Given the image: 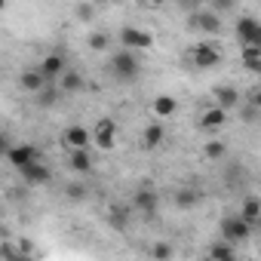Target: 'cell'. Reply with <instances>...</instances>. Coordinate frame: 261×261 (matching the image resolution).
Masks as SVG:
<instances>
[{"label":"cell","instance_id":"obj_1","mask_svg":"<svg viewBox=\"0 0 261 261\" xmlns=\"http://www.w3.org/2000/svg\"><path fill=\"white\" fill-rule=\"evenodd\" d=\"M108 71H111V77H114L117 83H136V80L142 77V62H139V56L129 49V46H123L120 53L111 56Z\"/></svg>","mask_w":261,"mask_h":261},{"label":"cell","instance_id":"obj_2","mask_svg":"<svg viewBox=\"0 0 261 261\" xmlns=\"http://www.w3.org/2000/svg\"><path fill=\"white\" fill-rule=\"evenodd\" d=\"M188 31H200V34H221V13H215L212 7L209 10H197V13H188V22H185Z\"/></svg>","mask_w":261,"mask_h":261},{"label":"cell","instance_id":"obj_3","mask_svg":"<svg viewBox=\"0 0 261 261\" xmlns=\"http://www.w3.org/2000/svg\"><path fill=\"white\" fill-rule=\"evenodd\" d=\"M133 209H136L142 218H157V212H160V194L154 191L151 181H145V185L136 188V194H133Z\"/></svg>","mask_w":261,"mask_h":261},{"label":"cell","instance_id":"obj_4","mask_svg":"<svg viewBox=\"0 0 261 261\" xmlns=\"http://www.w3.org/2000/svg\"><path fill=\"white\" fill-rule=\"evenodd\" d=\"M252 233H255V224L246 221L243 215H227V218H221V224H218V237H224V240H230V243H246Z\"/></svg>","mask_w":261,"mask_h":261},{"label":"cell","instance_id":"obj_5","mask_svg":"<svg viewBox=\"0 0 261 261\" xmlns=\"http://www.w3.org/2000/svg\"><path fill=\"white\" fill-rule=\"evenodd\" d=\"M191 65L194 68H200V71H209V68H218L221 62H224V56H221V49H215L212 43H197L194 49H191Z\"/></svg>","mask_w":261,"mask_h":261},{"label":"cell","instance_id":"obj_6","mask_svg":"<svg viewBox=\"0 0 261 261\" xmlns=\"http://www.w3.org/2000/svg\"><path fill=\"white\" fill-rule=\"evenodd\" d=\"M233 31H237L240 46H261V22L255 16H240Z\"/></svg>","mask_w":261,"mask_h":261},{"label":"cell","instance_id":"obj_7","mask_svg":"<svg viewBox=\"0 0 261 261\" xmlns=\"http://www.w3.org/2000/svg\"><path fill=\"white\" fill-rule=\"evenodd\" d=\"M120 43L129 46V49H151V46H154V34L145 31V28L126 25V28H120Z\"/></svg>","mask_w":261,"mask_h":261},{"label":"cell","instance_id":"obj_8","mask_svg":"<svg viewBox=\"0 0 261 261\" xmlns=\"http://www.w3.org/2000/svg\"><path fill=\"white\" fill-rule=\"evenodd\" d=\"M37 160H40V151L34 145H13V148H7V163L13 169H25V166L37 163Z\"/></svg>","mask_w":261,"mask_h":261},{"label":"cell","instance_id":"obj_9","mask_svg":"<svg viewBox=\"0 0 261 261\" xmlns=\"http://www.w3.org/2000/svg\"><path fill=\"white\" fill-rule=\"evenodd\" d=\"M92 142H95L101 151H111V148L117 145V126H114L111 117H105V120L95 123V129H92Z\"/></svg>","mask_w":261,"mask_h":261},{"label":"cell","instance_id":"obj_10","mask_svg":"<svg viewBox=\"0 0 261 261\" xmlns=\"http://www.w3.org/2000/svg\"><path fill=\"white\" fill-rule=\"evenodd\" d=\"M19 175L25 178V185H31V188H40V185H49L53 181V169L46 166V163H31V166H25V169H19Z\"/></svg>","mask_w":261,"mask_h":261},{"label":"cell","instance_id":"obj_11","mask_svg":"<svg viewBox=\"0 0 261 261\" xmlns=\"http://www.w3.org/2000/svg\"><path fill=\"white\" fill-rule=\"evenodd\" d=\"M89 142H92V133H89V129H83V126H68L65 133H62V145H65L68 151L89 148Z\"/></svg>","mask_w":261,"mask_h":261},{"label":"cell","instance_id":"obj_12","mask_svg":"<svg viewBox=\"0 0 261 261\" xmlns=\"http://www.w3.org/2000/svg\"><path fill=\"white\" fill-rule=\"evenodd\" d=\"M133 212H136V209H129V206H120V203H111V206H108V224H111L117 233H123V230H129V221H133Z\"/></svg>","mask_w":261,"mask_h":261},{"label":"cell","instance_id":"obj_13","mask_svg":"<svg viewBox=\"0 0 261 261\" xmlns=\"http://www.w3.org/2000/svg\"><path fill=\"white\" fill-rule=\"evenodd\" d=\"M37 68L46 74V80H49V83H53V80H59V77L68 71V65H65V56H59V53H49V56H43Z\"/></svg>","mask_w":261,"mask_h":261},{"label":"cell","instance_id":"obj_14","mask_svg":"<svg viewBox=\"0 0 261 261\" xmlns=\"http://www.w3.org/2000/svg\"><path fill=\"white\" fill-rule=\"evenodd\" d=\"M46 83H49V80H46V74H43L40 68H28V71L19 74V86H22L25 92H31V95H37Z\"/></svg>","mask_w":261,"mask_h":261},{"label":"cell","instance_id":"obj_15","mask_svg":"<svg viewBox=\"0 0 261 261\" xmlns=\"http://www.w3.org/2000/svg\"><path fill=\"white\" fill-rule=\"evenodd\" d=\"M212 95H215V105H221L224 111L240 108V89H237V86H230V83H218V86L212 89Z\"/></svg>","mask_w":261,"mask_h":261},{"label":"cell","instance_id":"obj_16","mask_svg":"<svg viewBox=\"0 0 261 261\" xmlns=\"http://www.w3.org/2000/svg\"><path fill=\"white\" fill-rule=\"evenodd\" d=\"M175 206L178 209H197L200 206V200H203V194H200V188H194V185H181V188H175Z\"/></svg>","mask_w":261,"mask_h":261},{"label":"cell","instance_id":"obj_17","mask_svg":"<svg viewBox=\"0 0 261 261\" xmlns=\"http://www.w3.org/2000/svg\"><path fill=\"white\" fill-rule=\"evenodd\" d=\"M224 123H227V111H224L221 105L206 108L203 117H200V129H206V133H212V129H221Z\"/></svg>","mask_w":261,"mask_h":261},{"label":"cell","instance_id":"obj_18","mask_svg":"<svg viewBox=\"0 0 261 261\" xmlns=\"http://www.w3.org/2000/svg\"><path fill=\"white\" fill-rule=\"evenodd\" d=\"M163 139H166V129H163V123H148V126L142 129V148H145V151H154V148H160V145H163Z\"/></svg>","mask_w":261,"mask_h":261},{"label":"cell","instance_id":"obj_19","mask_svg":"<svg viewBox=\"0 0 261 261\" xmlns=\"http://www.w3.org/2000/svg\"><path fill=\"white\" fill-rule=\"evenodd\" d=\"M68 169H71V172H77V175L92 172V157H89V151H86V148L71 151V154H68Z\"/></svg>","mask_w":261,"mask_h":261},{"label":"cell","instance_id":"obj_20","mask_svg":"<svg viewBox=\"0 0 261 261\" xmlns=\"http://www.w3.org/2000/svg\"><path fill=\"white\" fill-rule=\"evenodd\" d=\"M59 89H62V92H83V89H86V80H83L80 71L68 68V71L59 77Z\"/></svg>","mask_w":261,"mask_h":261},{"label":"cell","instance_id":"obj_21","mask_svg":"<svg viewBox=\"0 0 261 261\" xmlns=\"http://www.w3.org/2000/svg\"><path fill=\"white\" fill-rule=\"evenodd\" d=\"M151 111H154V117H160V120H169V117H175V111H178V101H175L172 95H157V98L151 101Z\"/></svg>","mask_w":261,"mask_h":261},{"label":"cell","instance_id":"obj_22","mask_svg":"<svg viewBox=\"0 0 261 261\" xmlns=\"http://www.w3.org/2000/svg\"><path fill=\"white\" fill-rule=\"evenodd\" d=\"M62 95H65V92L59 89V83H46V86L37 92V105H40V108H53Z\"/></svg>","mask_w":261,"mask_h":261},{"label":"cell","instance_id":"obj_23","mask_svg":"<svg viewBox=\"0 0 261 261\" xmlns=\"http://www.w3.org/2000/svg\"><path fill=\"white\" fill-rule=\"evenodd\" d=\"M233 255H237V243H230L224 237H218V243L209 246V258H233Z\"/></svg>","mask_w":261,"mask_h":261},{"label":"cell","instance_id":"obj_24","mask_svg":"<svg viewBox=\"0 0 261 261\" xmlns=\"http://www.w3.org/2000/svg\"><path fill=\"white\" fill-rule=\"evenodd\" d=\"M240 215L255 224V221L261 218V200H258V197H246V200L240 203Z\"/></svg>","mask_w":261,"mask_h":261},{"label":"cell","instance_id":"obj_25","mask_svg":"<svg viewBox=\"0 0 261 261\" xmlns=\"http://www.w3.org/2000/svg\"><path fill=\"white\" fill-rule=\"evenodd\" d=\"M203 154H206V160H212V163H221V160L227 157V145H224L221 139H212V142H206Z\"/></svg>","mask_w":261,"mask_h":261},{"label":"cell","instance_id":"obj_26","mask_svg":"<svg viewBox=\"0 0 261 261\" xmlns=\"http://www.w3.org/2000/svg\"><path fill=\"white\" fill-rule=\"evenodd\" d=\"M86 194H89V191H86V185H80V181H71V185L65 188V197H68V200H74V203H83V200H86Z\"/></svg>","mask_w":261,"mask_h":261},{"label":"cell","instance_id":"obj_27","mask_svg":"<svg viewBox=\"0 0 261 261\" xmlns=\"http://www.w3.org/2000/svg\"><path fill=\"white\" fill-rule=\"evenodd\" d=\"M74 16H77L80 22H89V19L95 16V4H92V0H86V4H77V7H74Z\"/></svg>","mask_w":261,"mask_h":261},{"label":"cell","instance_id":"obj_28","mask_svg":"<svg viewBox=\"0 0 261 261\" xmlns=\"http://www.w3.org/2000/svg\"><path fill=\"white\" fill-rule=\"evenodd\" d=\"M108 43H111V37H108L105 31H95V34H89V49L101 53V49H108Z\"/></svg>","mask_w":261,"mask_h":261},{"label":"cell","instance_id":"obj_29","mask_svg":"<svg viewBox=\"0 0 261 261\" xmlns=\"http://www.w3.org/2000/svg\"><path fill=\"white\" fill-rule=\"evenodd\" d=\"M172 255H175V246L172 243H157L151 249V258H172Z\"/></svg>","mask_w":261,"mask_h":261},{"label":"cell","instance_id":"obj_30","mask_svg":"<svg viewBox=\"0 0 261 261\" xmlns=\"http://www.w3.org/2000/svg\"><path fill=\"white\" fill-rule=\"evenodd\" d=\"M209 7L224 16V13H233V10H237V0H209Z\"/></svg>","mask_w":261,"mask_h":261},{"label":"cell","instance_id":"obj_31","mask_svg":"<svg viewBox=\"0 0 261 261\" xmlns=\"http://www.w3.org/2000/svg\"><path fill=\"white\" fill-rule=\"evenodd\" d=\"M240 120H243V123H255V120H261V108H255V105H246V111L240 114Z\"/></svg>","mask_w":261,"mask_h":261},{"label":"cell","instance_id":"obj_32","mask_svg":"<svg viewBox=\"0 0 261 261\" xmlns=\"http://www.w3.org/2000/svg\"><path fill=\"white\" fill-rule=\"evenodd\" d=\"M175 4H178L185 13H197V10H203V0H175Z\"/></svg>","mask_w":261,"mask_h":261},{"label":"cell","instance_id":"obj_33","mask_svg":"<svg viewBox=\"0 0 261 261\" xmlns=\"http://www.w3.org/2000/svg\"><path fill=\"white\" fill-rule=\"evenodd\" d=\"M249 105L261 108V86H255V89H252V95H249Z\"/></svg>","mask_w":261,"mask_h":261},{"label":"cell","instance_id":"obj_34","mask_svg":"<svg viewBox=\"0 0 261 261\" xmlns=\"http://www.w3.org/2000/svg\"><path fill=\"white\" fill-rule=\"evenodd\" d=\"M151 4H154V7H166V4H169V0H151Z\"/></svg>","mask_w":261,"mask_h":261},{"label":"cell","instance_id":"obj_35","mask_svg":"<svg viewBox=\"0 0 261 261\" xmlns=\"http://www.w3.org/2000/svg\"><path fill=\"white\" fill-rule=\"evenodd\" d=\"M92 4H95V7H105V4H111V0H92Z\"/></svg>","mask_w":261,"mask_h":261},{"label":"cell","instance_id":"obj_36","mask_svg":"<svg viewBox=\"0 0 261 261\" xmlns=\"http://www.w3.org/2000/svg\"><path fill=\"white\" fill-rule=\"evenodd\" d=\"M255 233H258V237H261V218H258V221H255Z\"/></svg>","mask_w":261,"mask_h":261}]
</instances>
